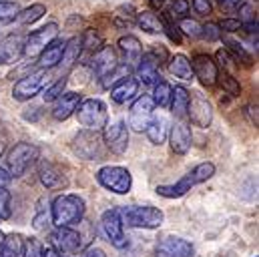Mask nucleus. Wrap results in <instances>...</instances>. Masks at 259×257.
Segmentation results:
<instances>
[{
	"mask_svg": "<svg viewBox=\"0 0 259 257\" xmlns=\"http://www.w3.org/2000/svg\"><path fill=\"white\" fill-rule=\"evenodd\" d=\"M4 147H6V137H4V133H2V128H0V155L4 153Z\"/></svg>",
	"mask_w": 259,
	"mask_h": 257,
	"instance_id": "13d9d810",
	"label": "nucleus"
},
{
	"mask_svg": "<svg viewBox=\"0 0 259 257\" xmlns=\"http://www.w3.org/2000/svg\"><path fill=\"white\" fill-rule=\"evenodd\" d=\"M38 179H40V183L45 185V189H49V191H57V189L66 187L65 173H63L57 165H53V163H49V161H42V163L38 165Z\"/></svg>",
	"mask_w": 259,
	"mask_h": 257,
	"instance_id": "a211bd4d",
	"label": "nucleus"
},
{
	"mask_svg": "<svg viewBox=\"0 0 259 257\" xmlns=\"http://www.w3.org/2000/svg\"><path fill=\"white\" fill-rule=\"evenodd\" d=\"M169 72L181 80H193V68H191V61L185 55H175L169 59Z\"/></svg>",
	"mask_w": 259,
	"mask_h": 257,
	"instance_id": "c756f323",
	"label": "nucleus"
},
{
	"mask_svg": "<svg viewBox=\"0 0 259 257\" xmlns=\"http://www.w3.org/2000/svg\"><path fill=\"white\" fill-rule=\"evenodd\" d=\"M221 38H223V45L227 47L229 55H233L235 61L243 63L245 66H251V64H253V57L243 49V45H241L239 40H235V38H231V36H223V34H221Z\"/></svg>",
	"mask_w": 259,
	"mask_h": 257,
	"instance_id": "473e14b6",
	"label": "nucleus"
},
{
	"mask_svg": "<svg viewBox=\"0 0 259 257\" xmlns=\"http://www.w3.org/2000/svg\"><path fill=\"white\" fill-rule=\"evenodd\" d=\"M151 4H153L155 8H161V4H163V0H151Z\"/></svg>",
	"mask_w": 259,
	"mask_h": 257,
	"instance_id": "bf43d9fd",
	"label": "nucleus"
},
{
	"mask_svg": "<svg viewBox=\"0 0 259 257\" xmlns=\"http://www.w3.org/2000/svg\"><path fill=\"white\" fill-rule=\"evenodd\" d=\"M80 45H82V51L97 53V51L103 47V38H101V34H97L93 28H89V30L80 36Z\"/></svg>",
	"mask_w": 259,
	"mask_h": 257,
	"instance_id": "e433bc0d",
	"label": "nucleus"
},
{
	"mask_svg": "<svg viewBox=\"0 0 259 257\" xmlns=\"http://www.w3.org/2000/svg\"><path fill=\"white\" fill-rule=\"evenodd\" d=\"M169 141H171V149L177 155H185L191 149V128L187 127L183 121L175 123L169 131Z\"/></svg>",
	"mask_w": 259,
	"mask_h": 257,
	"instance_id": "aec40b11",
	"label": "nucleus"
},
{
	"mask_svg": "<svg viewBox=\"0 0 259 257\" xmlns=\"http://www.w3.org/2000/svg\"><path fill=\"white\" fill-rule=\"evenodd\" d=\"M74 113H76L78 123L82 127L93 128V131H103V127L109 121L107 107H105V103L101 99H84V101H80Z\"/></svg>",
	"mask_w": 259,
	"mask_h": 257,
	"instance_id": "20e7f679",
	"label": "nucleus"
},
{
	"mask_svg": "<svg viewBox=\"0 0 259 257\" xmlns=\"http://www.w3.org/2000/svg\"><path fill=\"white\" fill-rule=\"evenodd\" d=\"M195 185H197V179H195L193 173L189 171L185 177H181L173 185H159L157 187V195H161L165 199H179V197L187 195V193L191 191V187H195Z\"/></svg>",
	"mask_w": 259,
	"mask_h": 257,
	"instance_id": "b1692460",
	"label": "nucleus"
},
{
	"mask_svg": "<svg viewBox=\"0 0 259 257\" xmlns=\"http://www.w3.org/2000/svg\"><path fill=\"white\" fill-rule=\"evenodd\" d=\"M187 117L195 127L207 128L213 121V105L203 93H193L189 95V105H187Z\"/></svg>",
	"mask_w": 259,
	"mask_h": 257,
	"instance_id": "9d476101",
	"label": "nucleus"
},
{
	"mask_svg": "<svg viewBox=\"0 0 259 257\" xmlns=\"http://www.w3.org/2000/svg\"><path fill=\"white\" fill-rule=\"evenodd\" d=\"M123 223L135 229H159L165 221V215L159 207L153 205H125L119 207Z\"/></svg>",
	"mask_w": 259,
	"mask_h": 257,
	"instance_id": "f03ea898",
	"label": "nucleus"
},
{
	"mask_svg": "<svg viewBox=\"0 0 259 257\" xmlns=\"http://www.w3.org/2000/svg\"><path fill=\"white\" fill-rule=\"evenodd\" d=\"M82 245V237L78 231L68 227H57V231L53 233V247L59 249L61 253H76Z\"/></svg>",
	"mask_w": 259,
	"mask_h": 257,
	"instance_id": "dca6fc26",
	"label": "nucleus"
},
{
	"mask_svg": "<svg viewBox=\"0 0 259 257\" xmlns=\"http://www.w3.org/2000/svg\"><path fill=\"white\" fill-rule=\"evenodd\" d=\"M42 257H65V253H61L55 247H42Z\"/></svg>",
	"mask_w": 259,
	"mask_h": 257,
	"instance_id": "5fc2aeb1",
	"label": "nucleus"
},
{
	"mask_svg": "<svg viewBox=\"0 0 259 257\" xmlns=\"http://www.w3.org/2000/svg\"><path fill=\"white\" fill-rule=\"evenodd\" d=\"M91 66H93V72L97 74V78H103V76H107L109 72H113V70L119 66V59H117L115 49L103 45L97 53H93Z\"/></svg>",
	"mask_w": 259,
	"mask_h": 257,
	"instance_id": "2eb2a0df",
	"label": "nucleus"
},
{
	"mask_svg": "<svg viewBox=\"0 0 259 257\" xmlns=\"http://www.w3.org/2000/svg\"><path fill=\"white\" fill-rule=\"evenodd\" d=\"M2 239H4V233H2V231H0V243H2Z\"/></svg>",
	"mask_w": 259,
	"mask_h": 257,
	"instance_id": "052dcab7",
	"label": "nucleus"
},
{
	"mask_svg": "<svg viewBox=\"0 0 259 257\" xmlns=\"http://www.w3.org/2000/svg\"><path fill=\"white\" fill-rule=\"evenodd\" d=\"M47 78H49L47 76V68H38V70L30 72V74L22 76L12 89V99L14 101H30L32 97H36L45 89Z\"/></svg>",
	"mask_w": 259,
	"mask_h": 257,
	"instance_id": "0eeeda50",
	"label": "nucleus"
},
{
	"mask_svg": "<svg viewBox=\"0 0 259 257\" xmlns=\"http://www.w3.org/2000/svg\"><path fill=\"white\" fill-rule=\"evenodd\" d=\"M171 91H173V87L171 84H167L165 80H159L157 84H155V93H153V103H155V107H161V109H167L169 105H171Z\"/></svg>",
	"mask_w": 259,
	"mask_h": 257,
	"instance_id": "f704fd0d",
	"label": "nucleus"
},
{
	"mask_svg": "<svg viewBox=\"0 0 259 257\" xmlns=\"http://www.w3.org/2000/svg\"><path fill=\"white\" fill-rule=\"evenodd\" d=\"M84 217V201L74 193L59 195L51 205V221L57 227H68L72 223H80Z\"/></svg>",
	"mask_w": 259,
	"mask_h": 257,
	"instance_id": "f257e3e1",
	"label": "nucleus"
},
{
	"mask_svg": "<svg viewBox=\"0 0 259 257\" xmlns=\"http://www.w3.org/2000/svg\"><path fill=\"white\" fill-rule=\"evenodd\" d=\"M103 139L107 143V147L117 153V155H123L129 147V131H127V125L123 121H117L113 125H105L103 127Z\"/></svg>",
	"mask_w": 259,
	"mask_h": 257,
	"instance_id": "ddd939ff",
	"label": "nucleus"
},
{
	"mask_svg": "<svg viewBox=\"0 0 259 257\" xmlns=\"http://www.w3.org/2000/svg\"><path fill=\"white\" fill-rule=\"evenodd\" d=\"M163 32H167V36L173 40V42H181V30H179V26H175L169 18H165L163 20Z\"/></svg>",
	"mask_w": 259,
	"mask_h": 257,
	"instance_id": "de8ad7c7",
	"label": "nucleus"
},
{
	"mask_svg": "<svg viewBox=\"0 0 259 257\" xmlns=\"http://www.w3.org/2000/svg\"><path fill=\"white\" fill-rule=\"evenodd\" d=\"M72 151L84 161H97L103 153V137L99 131L84 128L72 141Z\"/></svg>",
	"mask_w": 259,
	"mask_h": 257,
	"instance_id": "423d86ee",
	"label": "nucleus"
},
{
	"mask_svg": "<svg viewBox=\"0 0 259 257\" xmlns=\"http://www.w3.org/2000/svg\"><path fill=\"white\" fill-rule=\"evenodd\" d=\"M215 59H217V63L221 64V68H223V70H227V72H233V68H235V59L229 55V51H227V49H221V51H217Z\"/></svg>",
	"mask_w": 259,
	"mask_h": 257,
	"instance_id": "c03bdc74",
	"label": "nucleus"
},
{
	"mask_svg": "<svg viewBox=\"0 0 259 257\" xmlns=\"http://www.w3.org/2000/svg\"><path fill=\"white\" fill-rule=\"evenodd\" d=\"M221 84H223V91L231 97H239L241 95V87H239V80L233 76V72H227L223 70V76H221Z\"/></svg>",
	"mask_w": 259,
	"mask_h": 257,
	"instance_id": "58836bf2",
	"label": "nucleus"
},
{
	"mask_svg": "<svg viewBox=\"0 0 259 257\" xmlns=\"http://www.w3.org/2000/svg\"><path fill=\"white\" fill-rule=\"evenodd\" d=\"M219 28H221V32L223 30L225 32H237L241 28V22H239V18H225L219 22Z\"/></svg>",
	"mask_w": 259,
	"mask_h": 257,
	"instance_id": "8fccbe9b",
	"label": "nucleus"
},
{
	"mask_svg": "<svg viewBox=\"0 0 259 257\" xmlns=\"http://www.w3.org/2000/svg\"><path fill=\"white\" fill-rule=\"evenodd\" d=\"M137 26L147 34H161L163 32V18L157 16L153 10H143L137 14Z\"/></svg>",
	"mask_w": 259,
	"mask_h": 257,
	"instance_id": "c85d7f7f",
	"label": "nucleus"
},
{
	"mask_svg": "<svg viewBox=\"0 0 259 257\" xmlns=\"http://www.w3.org/2000/svg\"><path fill=\"white\" fill-rule=\"evenodd\" d=\"M137 93H139V80L133 78V76H125V78H121L119 82H115L111 87V99L117 105L129 103L131 99H135Z\"/></svg>",
	"mask_w": 259,
	"mask_h": 257,
	"instance_id": "4be33fe9",
	"label": "nucleus"
},
{
	"mask_svg": "<svg viewBox=\"0 0 259 257\" xmlns=\"http://www.w3.org/2000/svg\"><path fill=\"white\" fill-rule=\"evenodd\" d=\"M10 215V191L6 187H0V221Z\"/></svg>",
	"mask_w": 259,
	"mask_h": 257,
	"instance_id": "49530a36",
	"label": "nucleus"
},
{
	"mask_svg": "<svg viewBox=\"0 0 259 257\" xmlns=\"http://www.w3.org/2000/svg\"><path fill=\"white\" fill-rule=\"evenodd\" d=\"M123 219L119 215V209H109L103 213L101 217V227H103V233L105 237L109 239V243L117 249H123L127 247V235H125V229H123Z\"/></svg>",
	"mask_w": 259,
	"mask_h": 257,
	"instance_id": "1a4fd4ad",
	"label": "nucleus"
},
{
	"mask_svg": "<svg viewBox=\"0 0 259 257\" xmlns=\"http://www.w3.org/2000/svg\"><path fill=\"white\" fill-rule=\"evenodd\" d=\"M191 173H193L195 179H197V185H199V183H205V181H209V179L215 175V165H213V163H209V161L199 163L197 167L191 169Z\"/></svg>",
	"mask_w": 259,
	"mask_h": 257,
	"instance_id": "4c0bfd02",
	"label": "nucleus"
},
{
	"mask_svg": "<svg viewBox=\"0 0 259 257\" xmlns=\"http://www.w3.org/2000/svg\"><path fill=\"white\" fill-rule=\"evenodd\" d=\"M65 87H66V78L63 76L61 80H57L55 84H51L49 89H45V93H42L45 103H55V101L65 93Z\"/></svg>",
	"mask_w": 259,
	"mask_h": 257,
	"instance_id": "ea45409f",
	"label": "nucleus"
},
{
	"mask_svg": "<svg viewBox=\"0 0 259 257\" xmlns=\"http://www.w3.org/2000/svg\"><path fill=\"white\" fill-rule=\"evenodd\" d=\"M161 8L169 20H181L189 12V0H163Z\"/></svg>",
	"mask_w": 259,
	"mask_h": 257,
	"instance_id": "72a5a7b5",
	"label": "nucleus"
},
{
	"mask_svg": "<svg viewBox=\"0 0 259 257\" xmlns=\"http://www.w3.org/2000/svg\"><path fill=\"white\" fill-rule=\"evenodd\" d=\"M18 4L12 0H0V20H12L18 12Z\"/></svg>",
	"mask_w": 259,
	"mask_h": 257,
	"instance_id": "79ce46f5",
	"label": "nucleus"
},
{
	"mask_svg": "<svg viewBox=\"0 0 259 257\" xmlns=\"http://www.w3.org/2000/svg\"><path fill=\"white\" fill-rule=\"evenodd\" d=\"M191 68H193V76L199 78V82L203 87H215L217 84L219 66L209 55H195L193 61H191Z\"/></svg>",
	"mask_w": 259,
	"mask_h": 257,
	"instance_id": "f8f14e48",
	"label": "nucleus"
},
{
	"mask_svg": "<svg viewBox=\"0 0 259 257\" xmlns=\"http://www.w3.org/2000/svg\"><path fill=\"white\" fill-rule=\"evenodd\" d=\"M137 70V80L143 82V84H149V87H155L159 80H161V74H159V64L151 59V55H143L141 61L135 66Z\"/></svg>",
	"mask_w": 259,
	"mask_h": 257,
	"instance_id": "412c9836",
	"label": "nucleus"
},
{
	"mask_svg": "<svg viewBox=\"0 0 259 257\" xmlns=\"http://www.w3.org/2000/svg\"><path fill=\"white\" fill-rule=\"evenodd\" d=\"M24 51V38L20 34H8L0 40V66L14 64Z\"/></svg>",
	"mask_w": 259,
	"mask_h": 257,
	"instance_id": "f3484780",
	"label": "nucleus"
},
{
	"mask_svg": "<svg viewBox=\"0 0 259 257\" xmlns=\"http://www.w3.org/2000/svg\"><path fill=\"white\" fill-rule=\"evenodd\" d=\"M153 111H155L153 99H151L149 95L139 97V99L133 103V107H131L129 127L133 128V131H137V133H143V131L147 128V125H149L151 117H153Z\"/></svg>",
	"mask_w": 259,
	"mask_h": 257,
	"instance_id": "9b49d317",
	"label": "nucleus"
},
{
	"mask_svg": "<svg viewBox=\"0 0 259 257\" xmlns=\"http://www.w3.org/2000/svg\"><path fill=\"white\" fill-rule=\"evenodd\" d=\"M221 6H235V4H239L241 0H217Z\"/></svg>",
	"mask_w": 259,
	"mask_h": 257,
	"instance_id": "4d7b16f0",
	"label": "nucleus"
},
{
	"mask_svg": "<svg viewBox=\"0 0 259 257\" xmlns=\"http://www.w3.org/2000/svg\"><path fill=\"white\" fill-rule=\"evenodd\" d=\"M57 34H59V24H57V22H49V24H45V26L32 30V32L28 34L26 42H24L22 55H24L26 59H36V57L40 55V51H42L51 40L57 38Z\"/></svg>",
	"mask_w": 259,
	"mask_h": 257,
	"instance_id": "6e6552de",
	"label": "nucleus"
},
{
	"mask_svg": "<svg viewBox=\"0 0 259 257\" xmlns=\"http://www.w3.org/2000/svg\"><path fill=\"white\" fill-rule=\"evenodd\" d=\"M10 179H12V177H10V173H8L6 169H2V167H0V187H6V185L10 183Z\"/></svg>",
	"mask_w": 259,
	"mask_h": 257,
	"instance_id": "6e6d98bb",
	"label": "nucleus"
},
{
	"mask_svg": "<svg viewBox=\"0 0 259 257\" xmlns=\"http://www.w3.org/2000/svg\"><path fill=\"white\" fill-rule=\"evenodd\" d=\"M80 257H107V253L103 249H99V247H89Z\"/></svg>",
	"mask_w": 259,
	"mask_h": 257,
	"instance_id": "864d4df0",
	"label": "nucleus"
},
{
	"mask_svg": "<svg viewBox=\"0 0 259 257\" xmlns=\"http://www.w3.org/2000/svg\"><path fill=\"white\" fill-rule=\"evenodd\" d=\"M145 133H147V137H149V141L153 145H163L165 139H167V133H169V123L161 115L159 117H151V121H149V125L145 128Z\"/></svg>",
	"mask_w": 259,
	"mask_h": 257,
	"instance_id": "a878e982",
	"label": "nucleus"
},
{
	"mask_svg": "<svg viewBox=\"0 0 259 257\" xmlns=\"http://www.w3.org/2000/svg\"><path fill=\"white\" fill-rule=\"evenodd\" d=\"M179 30H183L187 36H191V38H201V24L197 22V20H191V18H181V22H179Z\"/></svg>",
	"mask_w": 259,
	"mask_h": 257,
	"instance_id": "a19ab883",
	"label": "nucleus"
},
{
	"mask_svg": "<svg viewBox=\"0 0 259 257\" xmlns=\"http://www.w3.org/2000/svg\"><path fill=\"white\" fill-rule=\"evenodd\" d=\"M97 181L101 187H105L107 191L115 193V195H127L133 187L131 171L125 167H117V165H107V167L99 169Z\"/></svg>",
	"mask_w": 259,
	"mask_h": 257,
	"instance_id": "7ed1b4c3",
	"label": "nucleus"
},
{
	"mask_svg": "<svg viewBox=\"0 0 259 257\" xmlns=\"http://www.w3.org/2000/svg\"><path fill=\"white\" fill-rule=\"evenodd\" d=\"M255 257H257V255H255Z\"/></svg>",
	"mask_w": 259,
	"mask_h": 257,
	"instance_id": "680f3d73",
	"label": "nucleus"
},
{
	"mask_svg": "<svg viewBox=\"0 0 259 257\" xmlns=\"http://www.w3.org/2000/svg\"><path fill=\"white\" fill-rule=\"evenodd\" d=\"M221 34H223V32H221L219 24H215V22H207V24L201 26V38H207V40H219Z\"/></svg>",
	"mask_w": 259,
	"mask_h": 257,
	"instance_id": "37998d69",
	"label": "nucleus"
},
{
	"mask_svg": "<svg viewBox=\"0 0 259 257\" xmlns=\"http://www.w3.org/2000/svg\"><path fill=\"white\" fill-rule=\"evenodd\" d=\"M149 55H151V59L159 64V66L169 61V53H167V49H165V47H161V45H153V47H151V51H149Z\"/></svg>",
	"mask_w": 259,
	"mask_h": 257,
	"instance_id": "a18cd8bd",
	"label": "nucleus"
},
{
	"mask_svg": "<svg viewBox=\"0 0 259 257\" xmlns=\"http://www.w3.org/2000/svg\"><path fill=\"white\" fill-rule=\"evenodd\" d=\"M239 22H241V26L255 24L257 22V10H255V6H253L251 0H243L239 4Z\"/></svg>",
	"mask_w": 259,
	"mask_h": 257,
	"instance_id": "c9c22d12",
	"label": "nucleus"
},
{
	"mask_svg": "<svg viewBox=\"0 0 259 257\" xmlns=\"http://www.w3.org/2000/svg\"><path fill=\"white\" fill-rule=\"evenodd\" d=\"M191 4H193L195 12L201 14V16H207V14H211V10H213L211 0H191Z\"/></svg>",
	"mask_w": 259,
	"mask_h": 257,
	"instance_id": "09e8293b",
	"label": "nucleus"
},
{
	"mask_svg": "<svg viewBox=\"0 0 259 257\" xmlns=\"http://www.w3.org/2000/svg\"><path fill=\"white\" fill-rule=\"evenodd\" d=\"M45 14H47V6L40 4V2H36V4H30V6L24 8V10H18L12 20H16L18 24H34V22L40 20Z\"/></svg>",
	"mask_w": 259,
	"mask_h": 257,
	"instance_id": "2f4dec72",
	"label": "nucleus"
},
{
	"mask_svg": "<svg viewBox=\"0 0 259 257\" xmlns=\"http://www.w3.org/2000/svg\"><path fill=\"white\" fill-rule=\"evenodd\" d=\"M245 115H247V119H249V123L253 125V127H257V107H245Z\"/></svg>",
	"mask_w": 259,
	"mask_h": 257,
	"instance_id": "3c124183",
	"label": "nucleus"
},
{
	"mask_svg": "<svg viewBox=\"0 0 259 257\" xmlns=\"http://www.w3.org/2000/svg\"><path fill=\"white\" fill-rule=\"evenodd\" d=\"M187 105H189V91L181 84H177L173 91H171V113L177 117V119H185L187 117Z\"/></svg>",
	"mask_w": 259,
	"mask_h": 257,
	"instance_id": "cd10ccee",
	"label": "nucleus"
},
{
	"mask_svg": "<svg viewBox=\"0 0 259 257\" xmlns=\"http://www.w3.org/2000/svg\"><path fill=\"white\" fill-rule=\"evenodd\" d=\"M78 103H80V93H63L55 101V109H53L55 121H66L70 115H74Z\"/></svg>",
	"mask_w": 259,
	"mask_h": 257,
	"instance_id": "5701e85b",
	"label": "nucleus"
},
{
	"mask_svg": "<svg viewBox=\"0 0 259 257\" xmlns=\"http://www.w3.org/2000/svg\"><path fill=\"white\" fill-rule=\"evenodd\" d=\"M117 45H119V51L123 55V64L133 70L137 66V63L141 61V57H143V47H141L139 38L133 36V34H127V36H121Z\"/></svg>",
	"mask_w": 259,
	"mask_h": 257,
	"instance_id": "6ab92c4d",
	"label": "nucleus"
},
{
	"mask_svg": "<svg viewBox=\"0 0 259 257\" xmlns=\"http://www.w3.org/2000/svg\"><path fill=\"white\" fill-rule=\"evenodd\" d=\"M24 255V237L12 233L2 239L0 243V257H22Z\"/></svg>",
	"mask_w": 259,
	"mask_h": 257,
	"instance_id": "7c9ffc66",
	"label": "nucleus"
},
{
	"mask_svg": "<svg viewBox=\"0 0 259 257\" xmlns=\"http://www.w3.org/2000/svg\"><path fill=\"white\" fill-rule=\"evenodd\" d=\"M47 219H49V217H47V213H45L42 209H38V215L34 217V227H36V229H45V227H47V225H45V223H47Z\"/></svg>",
	"mask_w": 259,
	"mask_h": 257,
	"instance_id": "603ef678",
	"label": "nucleus"
},
{
	"mask_svg": "<svg viewBox=\"0 0 259 257\" xmlns=\"http://www.w3.org/2000/svg\"><path fill=\"white\" fill-rule=\"evenodd\" d=\"M82 53V45H80V36H72L65 42V51L61 57V66L65 68V72H68L74 64L78 63V57Z\"/></svg>",
	"mask_w": 259,
	"mask_h": 257,
	"instance_id": "bb28decb",
	"label": "nucleus"
},
{
	"mask_svg": "<svg viewBox=\"0 0 259 257\" xmlns=\"http://www.w3.org/2000/svg\"><path fill=\"white\" fill-rule=\"evenodd\" d=\"M63 51H65V40H51L38 55V66L40 68H55L61 63V57H63Z\"/></svg>",
	"mask_w": 259,
	"mask_h": 257,
	"instance_id": "393cba45",
	"label": "nucleus"
},
{
	"mask_svg": "<svg viewBox=\"0 0 259 257\" xmlns=\"http://www.w3.org/2000/svg\"><path fill=\"white\" fill-rule=\"evenodd\" d=\"M195 249L187 239L181 237H163L157 245V257H193Z\"/></svg>",
	"mask_w": 259,
	"mask_h": 257,
	"instance_id": "4468645a",
	"label": "nucleus"
},
{
	"mask_svg": "<svg viewBox=\"0 0 259 257\" xmlns=\"http://www.w3.org/2000/svg\"><path fill=\"white\" fill-rule=\"evenodd\" d=\"M38 159V149L30 143H16L8 153V173L10 177H22L26 169Z\"/></svg>",
	"mask_w": 259,
	"mask_h": 257,
	"instance_id": "39448f33",
	"label": "nucleus"
}]
</instances>
